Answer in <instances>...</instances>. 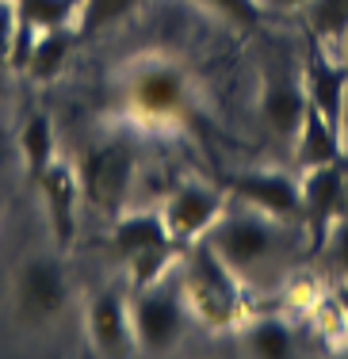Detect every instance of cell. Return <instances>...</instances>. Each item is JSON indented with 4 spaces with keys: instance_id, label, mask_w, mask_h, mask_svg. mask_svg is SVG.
<instances>
[{
    "instance_id": "cell-10",
    "label": "cell",
    "mask_w": 348,
    "mask_h": 359,
    "mask_svg": "<svg viewBox=\"0 0 348 359\" xmlns=\"http://www.w3.org/2000/svg\"><path fill=\"white\" fill-rule=\"evenodd\" d=\"M302 184V226L310 229L314 249H321L333 229V222L348 210V176L344 165H314L302 168L299 176Z\"/></svg>"
},
{
    "instance_id": "cell-2",
    "label": "cell",
    "mask_w": 348,
    "mask_h": 359,
    "mask_svg": "<svg viewBox=\"0 0 348 359\" xmlns=\"http://www.w3.org/2000/svg\"><path fill=\"white\" fill-rule=\"evenodd\" d=\"M245 279L237 276L230 264L222 260L207 241H195L180 256V287L188 298L192 321L207 325V329H241L249 318V302H245Z\"/></svg>"
},
{
    "instance_id": "cell-23",
    "label": "cell",
    "mask_w": 348,
    "mask_h": 359,
    "mask_svg": "<svg viewBox=\"0 0 348 359\" xmlns=\"http://www.w3.org/2000/svg\"><path fill=\"white\" fill-rule=\"evenodd\" d=\"M15 42H20V4L0 0V65H12Z\"/></svg>"
},
{
    "instance_id": "cell-22",
    "label": "cell",
    "mask_w": 348,
    "mask_h": 359,
    "mask_svg": "<svg viewBox=\"0 0 348 359\" xmlns=\"http://www.w3.org/2000/svg\"><path fill=\"white\" fill-rule=\"evenodd\" d=\"M192 4L207 8L210 15H218L222 23H230L237 31H257L268 15L265 8H260V0H192Z\"/></svg>"
},
{
    "instance_id": "cell-25",
    "label": "cell",
    "mask_w": 348,
    "mask_h": 359,
    "mask_svg": "<svg viewBox=\"0 0 348 359\" xmlns=\"http://www.w3.org/2000/svg\"><path fill=\"white\" fill-rule=\"evenodd\" d=\"M310 0H260V8H265L268 15H283V12H307Z\"/></svg>"
},
{
    "instance_id": "cell-15",
    "label": "cell",
    "mask_w": 348,
    "mask_h": 359,
    "mask_svg": "<svg viewBox=\"0 0 348 359\" xmlns=\"http://www.w3.org/2000/svg\"><path fill=\"white\" fill-rule=\"evenodd\" d=\"M15 4H20V42H15L12 65L23 73L31 39L42 35V31H54V27H77L81 0H15Z\"/></svg>"
},
{
    "instance_id": "cell-9",
    "label": "cell",
    "mask_w": 348,
    "mask_h": 359,
    "mask_svg": "<svg viewBox=\"0 0 348 359\" xmlns=\"http://www.w3.org/2000/svg\"><path fill=\"white\" fill-rule=\"evenodd\" d=\"M84 329H88V344L104 359H126L138 352V337H134V318H130V298L119 287L92 290L88 306H84Z\"/></svg>"
},
{
    "instance_id": "cell-5",
    "label": "cell",
    "mask_w": 348,
    "mask_h": 359,
    "mask_svg": "<svg viewBox=\"0 0 348 359\" xmlns=\"http://www.w3.org/2000/svg\"><path fill=\"white\" fill-rule=\"evenodd\" d=\"M130 318H134V337H138V352L146 355H165L184 340L192 321L188 298H184L180 279H161V283L134 290L130 294Z\"/></svg>"
},
{
    "instance_id": "cell-6",
    "label": "cell",
    "mask_w": 348,
    "mask_h": 359,
    "mask_svg": "<svg viewBox=\"0 0 348 359\" xmlns=\"http://www.w3.org/2000/svg\"><path fill=\"white\" fill-rule=\"evenodd\" d=\"M69 306V276L58 256H31L12 279V310L23 325H50Z\"/></svg>"
},
{
    "instance_id": "cell-20",
    "label": "cell",
    "mask_w": 348,
    "mask_h": 359,
    "mask_svg": "<svg viewBox=\"0 0 348 359\" xmlns=\"http://www.w3.org/2000/svg\"><path fill=\"white\" fill-rule=\"evenodd\" d=\"M138 8H142V0H81V12H77L81 42L119 27V23H123L130 12H138Z\"/></svg>"
},
{
    "instance_id": "cell-26",
    "label": "cell",
    "mask_w": 348,
    "mask_h": 359,
    "mask_svg": "<svg viewBox=\"0 0 348 359\" xmlns=\"http://www.w3.org/2000/svg\"><path fill=\"white\" fill-rule=\"evenodd\" d=\"M337 54H341V62L348 65V35H344L341 42H337Z\"/></svg>"
},
{
    "instance_id": "cell-1",
    "label": "cell",
    "mask_w": 348,
    "mask_h": 359,
    "mask_svg": "<svg viewBox=\"0 0 348 359\" xmlns=\"http://www.w3.org/2000/svg\"><path fill=\"white\" fill-rule=\"evenodd\" d=\"M112 100L123 123L134 130L165 134L199 126V92L192 73L165 54H138L126 62L115 73Z\"/></svg>"
},
{
    "instance_id": "cell-16",
    "label": "cell",
    "mask_w": 348,
    "mask_h": 359,
    "mask_svg": "<svg viewBox=\"0 0 348 359\" xmlns=\"http://www.w3.org/2000/svg\"><path fill=\"white\" fill-rule=\"evenodd\" d=\"M344 161V130L337 123H329L318 107H307L299 134H295V165L314 168V165H337Z\"/></svg>"
},
{
    "instance_id": "cell-12",
    "label": "cell",
    "mask_w": 348,
    "mask_h": 359,
    "mask_svg": "<svg viewBox=\"0 0 348 359\" xmlns=\"http://www.w3.org/2000/svg\"><path fill=\"white\" fill-rule=\"evenodd\" d=\"M307 88H302V69L291 73L283 65H265L260 73V118L279 142H295L302 118H307Z\"/></svg>"
},
{
    "instance_id": "cell-13",
    "label": "cell",
    "mask_w": 348,
    "mask_h": 359,
    "mask_svg": "<svg viewBox=\"0 0 348 359\" xmlns=\"http://www.w3.org/2000/svg\"><path fill=\"white\" fill-rule=\"evenodd\" d=\"M35 187L42 191V203H46V218H50V233H54L58 252H69L73 241H77V218H81V203H84L77 165L58 157Z\"/></svg>"
},
{
    "instance_id": "cell-4",
    "label": "cell",
    "mask_w": 348,
    "mask_h": 359,
    "mask_svg": "<svg viewBox=\"0 0 348 359\" xmlns=\"http://www.w3.org/2000/svg\"><path fill=\"white\" fill-rule=\"evenodd\" d=\"M279 229H283V222L260 215L257 207L237 203L234 210L230 207L222 210V218L210 226V233L203 237V241L222 256V260L230 264L241 279H249V276H257L265 264L276 260V252H279Z\"/></svg>"
},
{
    "instance_id": "cell-3",
    "label": "cell",
    "mask_w": 348,
    "mask_h": 359,
    "mask_svg": "<svg viewBox=\"0 0 348 359\" xmlns=\"http://www.w3.org/2000/svg\"><path fill=\"white\" fill-rule=\"evenodd\" d=\"M134 172H138L134 126L84 145V153L77 157L84 203H88L92 210H100L104 218H119L126 210V199H130V187H134Z\"/></svg>"
},
{
    "instance_id": "cell-21",
    "label": "cell",
    "mask_w": 348,
    "mask_h": 359,
    "mask_svg": "<svg viewBox=\"0 0 348 359\" xmlns=\"http://www.w3.org/2000/svg\"><path fill=\"white\" fill-rule=\"evenodd\" d=\"M307 23L310 35L337 46L348 35V0H310L307 4Z\"/></svg>"
},
{
    "instance_id": "cell-19",
    "label": "cell",
    "mask_w": 348,
    "mask_h": 359,
    "mask_svg": "<svg viewBox=\"0 0 348 359\" xmlns=\"http://www.w3.org/2000/svg\"><path fill=\"white\" fill-rule=\"evenodd\" d=\"M20 153H23V168H27V180L39 184L46 176V168L58 161V130L54 118L46 111H31L20 126Z\"/></svg>"
},
{
    "instance_id": "cell-24",
    "label": "cell",
    "mask_w": 348,
    "mask_h": 359,
    "mask_svg": "<svg viewBox=\"0 0 348 359\" xmlns=\"http://www.w3.org/2000/svg\"><path fill=\"white\" fill-rule=\"evenodd\" d=\"M321 249L329 252L333 268L348 279V210L333 222V229H329V237H326V245H321Z\"/></svg>"
},
{
    "instance_id": "cell-8",
    "label": "cell",
    "mask_w": 348,
    "mask_h": 359,
    "mask_svg": "<svg viewBox=\"0 0 348 359\" xmlns=\"http://www.w3.org/2000/svg\"><path fill=\"white\" fill-rule=\"evenodd\" d=\"M226 210V187H215V184H203V180H188V184L173 187L161 207L165 215V226L173 233L176 245H195L210 233L218 218Z\"/></svg>"
},
{
    "instance_id": "cell-14",
    "label": "cell",
    "mask_w": 348,
    "mask_h": 359,
    "mask_svg": "<svg viewBox=\"0 0 348 359\" xmlns=\"http://www.w3.org/2000/svg\"><path fill=\"white\" fill-rule=\"evenodd\" d=\"M168 245H176V241H173V233H168L161 210H123L119 218H112L107 249L115 252V260L130 264V260H138V256H146V252L168 249Z\"/></svg>"
},
{
    "instance_id": "cell-11",
    "label": "cell",
    "mask_w": 348,
    "mask_h": 359,
    "mask_svg": "<svg viewBox=\"0 0 348 359\" xmlns=\"http://www.w3.org/2000/svg\"><path fill=\"white\" fill-rule=\"evenodd\" d=\"M302 88H307L310 107H318L329 123H337L344 130V107H348V65L341 54H333V46L321 39L307 42L302 54Z\"/></svg>"
},
{
    "instance_id": "cell-7",
    "label": "cell",
    "mask_w": 348,
    "mask_h": 359,
    "mask_svg": "<svg viewBox=\"0 0 348 359\" xmlns=\"http://www.w3.org/2000/svg\"><path fill=\"white\" fill-rule=\"evenodd\" d=\"M226 195H234L245 207H257L260 215L283 226H302V184L283 168H249L226 176Z\"/></svg>"
},
{
    "instance_id": "cell-27",
    "label": "cell",
    "mask_w": 348,
    "mask_h": 359,
    "mask_svg": "<svg viewBox=\"0 0 348 359\" xmlns=\"http://www.w3.org/2000/svg\"><path fill=\"white\" fill-rule=\"evenodd\" d=\"M344 130H348V107H344Z\"/></svg>"
},
{
    "instance_id": "cell-18",
    "label": "cell",
    "mask_w": 348,
    "mask_h": 359,
    "mask_svg": "<svg viewBox=\"0 0 348 359\" xmlns=\"http://www.w3.org/2000/svg\"><path fill=\"white\" fill-rule=\"evenodd\" d=\"M241 348L257 359H291L299 352V337H295L291 321L276 318H245L241 321Z\"/></svg>"
},
{
    "instance_id": "cell-17",
    "label": "cell",
    "mask_w": 348,
    "mask_h": 359,
    "mask_svg": "<svg viewBox=\"0 0 348 359\" xmlns=\"http://www.w3.org/2000/svg\"><path fill=\"white\" fill-rule=\"evenodd\" d=\"M77 27H54V31H42V35L31 39V50H27V62H23V73L39 84H50L65 73V62L69 54L77 50Z\"/></svg>"
}]
</instances>
